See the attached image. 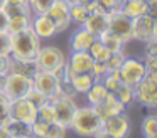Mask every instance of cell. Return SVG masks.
<instances>
[{"label": "cell", "instance_id": "obj_1", "mask_svg": "<svg viewBox=\"0 0 157 138\" xmlns=\"http://www.w3.org/2000/svg\"><path fill=\"white\" fill-rule=\"evenodd\" d=\"M101 128H103V120L98 116L95 108L90 106V104H85V106L76 108V113L73 116L68 130H71L75 135H78L81 138H91Z\"/></svg>", "mask_w": 157, "mask_h": 138}, {"label": "cell", "instance_id": "obj_2", "mask_svg": "<svg viewBox=\"0 0 157 138\" xmlns=\"http://www.w3.org/2000/svg\"><path fill=\"white\" fill-rule=\"evenodd\" d=\"M41 46H42V40L29 27V29L22 30V32L12 34L10 57L12 59H19V61H34Z\"/></svg>", "mask_w": 157, "mask_h": 138}, {"label": "cell", "instance_id": "obj_3", "mask_svg": "<svg viewBox=\"0 0 157 138\" xmlns=\"http://www.w3.org/2000/svg\"><path fill=\"white\" fill-rule=\"evenodd\" d=\"M68 57L66 54L63 52L61 47L58 46H44L42 44L41 49H39L37 56H36L34 62H36V67L41 71H56L58 67L64 66Z\"/></svg>", "mask_w": 157, "mask_h": 138}, {"label": "cell", "instance_id": "obj_4", "mask_svg": "<svg viewBox=\"0 0 157 138\" xmlns=\"http://www.w3.org/2000/svg\"><path fill=\"white\" fill-rule=\"evenodd\" d=\"M135 103L149 110H157V74L147 73L135 86Z\"/></svg>", "mask_w": 157, "mask_h": 138}, {"label": "cell", "instance_id": "obj_5", "mask_svg": "<svg viewBox=\"0 0 157 138\" xmlns=\"http://www.w3.org/2000/svg\"><path fill=\"white\" fill-rule=\"evenodd\" d=\"M32 88H34L32 76H25V74H19V73H9L5 76L4 94L10 101L19 99V98H25Z\"/></svg>", "mask_w": 157, "mask_h": 138}, {"label": "cell", "instance_id": "obj_6", "mask_svg": "<svg viewBox=\"0 0 157 138\" xmlns=\"http://www.w3.org/2000/svg\"><path fill=\"white\" fill-rule=\"evenodd\" d=\"M52 108H54V121L63 125L64 128H69L71 120L76 113V104L75 96H66V94H56L51 98Z\"/></svg>", "mask_w": 157, "mask_h": 138}, {"label": "cell", "instance_id": "obj_7", "mask_svg": "<svg viewBox=\"0 0 157 138\" xmlns=\"http://www.w3.org/2000/svg\"><path fill=\"white\" fill-rule=\"evenodd\" d=\"M118 73H120V79H122V83L135 88L137 84L145 77L147 69H145V64H144V59L125 56V59H123Z\"/></svg>", "mask_w": 157, "mask_h": 138}, {"label": "cell", "instance_id": "obj_8", "mask_svg": "<svg viewBox=\"0 0 157 138\" xmlns=\"http://www.w3.org/2000/svg\"><path fill=\"white\" fill-rule=\"evenodd\" d=\"M110 22H108V30L118 35L123 42H132V27H133V19L128 17L127 13L122 12V9L112 10L108 12Z\"/></svg>", "mask_w": 157, "mask_h": 138}, {"label": "cell", "instance_id": "obj_9", "mask_svg": "<svg viewBox=\"0 0 157 138\" xmlns=\"http://www.w3.org/2000/svg\"><path fill=\"white\" fill-rule=\"evenodd\" d=\"M31 29L34 30L36 35H37L42 42H44V40H51L52 37L58 35V25H56L54 19H52L48 12H44V13H32Z\"/></svg>", "mask_w": 157, "mask_h": 138}, {"label": "cell", "instance_id": "obj_10", "mask_svg": "<svg viewBox=\"0 0 157 138\" xmlns=\"http://www.w3.org/2000/svg\"><path fill=\"white\" fill-rule=\"evenodd\" d=\"M10 120L32 125L37 120V108L27 98L14 99V101H10Z\"/></svg>", "mask_w": 157, "mask_h": 138}, {"label": "cell", "instance_id": "obj_11", "mask_svg": "<svg viewBox=\"0 0 157 138\" xmlns=\"http://www.w3.org/2000/svg\"><path fill=\"white\" fill-rule=\"evenodd\" d=\"M32 81H34V88L37 91H41L42 94L51 99L52 96L59 93V88H61V83L58 81V77L54 76V73L51 71H41L37 69L32 76Z\"/></svg>", "mask_w": 157, "mask_h": 138}, {"label": "cell", "instance_id": "obj_12", "mask_svg": "<svg viewBox=\"0 0 157 138\" xmlns=\"http://www.w3.org/2000/svg\"><path fill=\"white\" fill-rule=\"evenodd\" d=\"M69 5H71V2H68V0H52L51 7L48 9V13L54 19L56 25H58V34L66 32L71 27Z\"/></svg>", "mask_w": 157, "mask_h": 138}, {"label": "cell", "instance_id": "obj_13", "mask_svg": "<svg viewBox=\"0 0 157 138\" xmlns=\"http://www.w3.org/2000/svg\"><path fill=\"white\" fill-rule=\"evenodd\" d=\"M103 128L108 131L110 135H113L115 138H128L130 135V120L125 113H120V114H113L110 116L108 120L103 121Z\"/></svg>", "mask_w": 157, "mask_h": 138}, {"label": "cell", "instance_id": "obj_14", "mask_svg": "<svg viewBox=\"0 0 157 138\" xmlns=\"http://www.w3.org/2000/svg\"><path fill=\"white\" fill-rule=\"evenodd\" d=\"M108 22H110V15L106 10H96V12L88 13L85 24L81 27H85L88 32H91L93 35L98 39L103 32L108 30Z\"/></svg>", "mask_w": 157, "mask_h": 138}, {"label": "cell", "instance_id": "obj_15", "mask_svg": "<svg viewBox=\"0 0 157 138\" xmlns=\"http://www.w3.org/2000/svg\"><path fill=\"white\" fill-rule=\"evenodd\" d=\"M154 22L155 20L150 15H142L133 19V27H132V39L135 42H147V40L152 39V32H154Z\"/></svg>", "mask_w": 157, "mask_h": 138}, {"label": "cell", "instance_id": "obj_16", "mask_svg": "<svg viewBox=\"0 0 157 138\" xmlns=\"http://www.w3.org/2000/svg\"><path fill=\"white\" fill-rule=\"evenodd\" d=\"M66 62H68V66L71 67V71L75 74H81L91 71L95 59L91 57V54L88 50H73Z\"/></svg>", "mask_w": 157, "mask_h": 138}, {"label": "cell", "instance_id": "obj_17", "mask_svg": "<svg viewBox=\"0 0 157 138\" xmlns=\"http://www.w3.org/2000/svg\"><path fill=\"white\" fill-rule=\"evenodd\" d=\"M96 40V37L91 32L85 29V27H75L69 37V49L73 50H88L91 44Z\"/></svg>", "mask_w": 157, "mask_h": 138}, {"label": "cell", "instance_id": "obj_18", "mask_svg": "<svg viewBox=\"0 0 157 138\" xmlns=\"http://www.w3.org/2000/svg\"><path fill=\"white\" fill-rule=\"evenodd\" d=\"M95 83H96V79L93 77V74H91V73L75 74V76L71 77V81H69V84H71L73 91H75L76 94H81V96H85L86 91H88Z\"/></svg>", "mask_w": 157, "mask_h": 138}, {"label": "cell", "instance_id": "obj_19", "mask_svg": "<svg viewBox=\"0 0 157 138\" xmlns=\"http://www.w3.org/2000/svg\"><path fill=\"white\" fill-rule=\"evenodd\" d=\"M106 96H108V89L103 86L101 81H96V83L86 91L85 99H86V104H90V106H98V104H101L103 101L106 99Z\"/></svg>", "mask_w": 157, "mask_h": 138}, {"label": "cell", "instance_id": "obj_20", "mask_svg": "<svg viewBox=\"0 0 157 138\" xmlns=\"http://www.w3.org/2000/svg\"><path fill=\"white\" fill-rule=\"evenodd\" d=\"M98 40L103 44V46L108 47V50H110L112 54H117V52H125V42H123V40L120 39L118 35H115L113 32H110V30L103 32L101 35L98 37Z\"/></svg>", "mask_w": 157, "mask_h": 138}, {"label": "cell", "instance_id": "obj_21", "mask_svg": "<svg viewBox=\"0 0 157 138\" xmlns=\"http://www.w3.org/2000/svg\"><path fill=\"white\" fill-rule=\"evenodd\" d=\"M120 9L128 17L137 19V17H142L147 13V0H128V2L122 3Z\"/></svg>", "mask_w": 157, "mask_h": 138}, {"label": "cell", "instance_id": "obj_22", "mask_svg": "<svg viewBox=\"0 0 157 138\" xmlns=\"http://www.w3.org/2000/svg\"><path fill=\"white\" fill-rule=\"evenodd\" d=\"M37 71L34 61H19V59H12L9 61V73H19V74H25V76H34V73Z\"/></svg>", "mask_w": 157, "mask_h": 138}, {"label": "cell", "instance_id": "obj_23", "mask_svg": "<svg viewBox=\"0 0 157 138\" xmlns=\"http://www.w3.org/2000/svg\"><path fill=\"white\" fill-rule=\"evenodd\" d=\"M88 13L90 12H88V9H86V5H83V3H79V2H73L71 5H69V20H71V25L81 27L83 24H85Z\"/></svg>", "mask_w": 157, "mask_h": 138}, {"label": "cell", "instance_id": "obj_24", "mask_svg": "<svg viewBox=\"0 0 157 138\" xmlns=\"http://www.w3.org/2000/svg\"><path fill=\"white\" fill-rule=\"evenodd\" d=\"M31 19H32V15H12V17H9L7 30L10 34L22 32V30L31 27Z\"/></svg>", "mask_w": 157, "mask_h": 138}, {"label": "cell", "instance_id": "obj_25", "mask_svg": "<svg viewBox=\"0 0 157 138\" xmlns=\"http://www.w3.org/2000/svg\"><path fill=\"white\" fill-rule=\"evenodd\" d=\"M140 133H142L144 138L155 136L157 135V114L155 113L147 114L142 120V123H140Z\"/></svg>", "mask_w": 157, "mask_h": 138}, {"label": "cell", "instance_id": "obj_26", "mask_svg": "<svg viewBox=\"0 0 157 138\" xmlns=\"http://www.w3.org/2000/svg\"><path fill=\"white\" fill-rule=\"evenodd\" d=\"M113 94H115V96L118 98V99L122 101L127 108H128L132 103H135V88L128 86V84H125V83L120 84L118 89H117Z\"/></svg>", "mask_w": 157, "mask_h": 138}, {"label": "cell", "instance_id": "obj_27", "mask_svg": "<svg viewBox=\"0 0 157 138\" xmlns=\"http://www.w3.org/2000/svg\"><path fill=\"white\" fill-rule=\"evenodd\" d=\"M88 52L91 54V57L95 61H98V62H106V61L112 57V52L108 50V47L103 46L101 42H100L98 39L95 40V42L91 44V47L88 49Z\"/></svg>", "mask_w": 157, "mask_h": 138}, {"label": "cell", "instance_id": "obj_28", "mask_svg": "<svg viewBox=\"0 0 157 138\" xmlns=\"http://www.w3.org/2000/svg\"><path fill=\"white\" fill-rule=\"evenodd\" d=\"M103 106L106 108V111H108L110 114H120V113H125V110H127V106L122 103V101L118 99V98L115 96L113 93H108V96H106V99L103 101Z\"/></svg>", "mask_w": 157, "mask_h": 138}, {"label": "cell", "instance_id": "obj_29", "mask_svg": "<svg viewBox=\"0 0 157 138\" xmlns=\"http://www.w3.org/2000/svg\"><path fill=\"white\" fill-rule=\"evenodd\" d=\"M5 126L10 130L12 136H32L31 131V125L22 123V121H15V120H9Z\"/></svg>", "mask_w": 157, "mask_h": 138}, {"label": "cell", "instance_id": "obj_30", "mask_svg": "<svg viewBox=\"0 0 157 138\" xmlns=\"http://www.w3.org/2000/svg\"><path fill=\"white\" fill-rule=\"evenodd\" d=\"M101 83H103V86L108 89V93H115V91L118 89V86L122 84V79H120L118 69H117V71H110V73L101 79Z\"/></svg>", "mask_w": 157, "mask_h": 138}, {"label": "cell", "instance_id": "obj_31", "mask_svg": "<svg viewBox=\"0 0 157 138\" xmlns=\"http://www.w3.org/2000/svg\"><path fill=\"white\" fill-rule=\"evenodd\" d=\"M37 120L46 121V123H54V108H52L51 99L37 108Z\"/></svg>", "mask_w": 157, "mask_h": 138}, {"label": "cell", "instance_id": "obj_32", "mask_svg": "<svg viewBox=\"0 0 157 138\" xmlns=\"http://www.w3.org/2000/svg\"><path fill=\"white\" fill-rule=\"evenodd\" d=\"M10 120V99L4 93H0V125H7Z\"/></svg>", "mask_w": 157, "mask_h": 138}, {"label": "cell", "instance_id": "obj_33", "mask_svg": "<svg viewBox=\"0 0 157 138\" xmlns=\"http://www.w3.org/2000/svg\"><path fill=\"white\" fill-rule=\"evenodd\" d=\"M12 47V34L9 30L0 32V56H10Z\"/></svg>", "mask_w": 157, "mask_h": 138}, {"label": "cell", "instance_id": "obj_34", "mask_svg": "<svg viewBox=\"0 0 157 138\" xmlns=\"http://www.w3.org/2000/svg\"><path fill=\"white\" fill-rule=\"evenodd\" d=\"M52 0H27V5L32 13H44L51 7Z\"/></svg>", "mask_w": 157, "mask_h": 138}, {"label": "cell", "instance_id": "obj_35", "mask_svg": "<svg viewBox=\"0 0 157 138\" xmlns=\"http://www.w3.org/2000/svg\"><path fill=\"white\" fill-rule=\"evenodd\" d=\"M49 125H51V123H46V121L36 120L34 123L31 125V131H32V136H34V138H44L46 135H48Z\"/></svg>", "mask_w": 157, "mask_h": 138}, {"label": "cell", "instance_id": "obj_36", "mask_svg": "<svg viewBox=\"0 0 157 138\" xmlns=\"http://www.w3.org/2000/svg\"><path fill=\"white\" fill-rule=\"evenodd\" d=\"M4 9H5V12H7L9 17H12V15H32L29 5H14V3H7Z\"/></svg>", "mask_w": 157, "mask_h": 138}, {"label": "cell", "instance_id": "obj_37", "mask_svg": "<svg viewBox=\"0 0 157 138\" xmlns=\"http://www.w3.org/2000/svg\"><path fill=\"white\" fill-rule=\"evenodd\" d=\"M25 98H27V99L31 101V103L34 104L36 108L42 106V104H44L46 101H49V98L46 96V94H42L41 91H37V89H36V88H32V89H31V91H29V93H27V96H25Z\"/></svg>", "mask_w": 157, "mask_h": 138}, {"label": "cell", "instance_id": "obj_38", "mask_svg": "<svg viewBox=\"0 0 157 138\" xmlns=\"http://www.w3.org/2000/svg\"><path fill=\"white\" fill-rule=\"evenodd\" d=\"M66 133H68V128H64L63 125L59 123H51L49 125V130H48V135L44 138H66Z\"/></svg>", "mask_w": 157, "mask_h": 138}, {"label": "cell", "instance_id": "obj_39", "mask_svg": "<svg viewBox=\"0 0 157 138\" xmlns=\"http://www.w3.org/2000/svg\"><path fill=\"white\" fill-rule=\"evenodd\" d=\"M90 73L93 74V77H95L96 81H101L103 77L108 74V67H106V62H98V61H95Z\"/></svg>", "mask_w": 157, "mask_h": 138}, {"label": "cell", "instance_id": "obj_40", "mask_svg": "<svg viewBox=\"0 0 157 138\" xmlns=\"http://www.w3.org/2000/svg\"><path fill=\"white\" fill-rule=\"evenodd\" d=\"M123 59H125V52L112 54V57H110V59L106 61V67H108V73H110V71H117V69H120V66H122Z\"/></svg>", "mask_w": 157, "mask_h": 138}, {"label": "cell", "instance_id": "obj_41", "mask_svg": "<svg viewBox=\"0 0 157 138\" xmlns=\"http://www.w3.org/2000/svg\"><path fill=\"white\" fill-rule=\"evenodd\" d=\"M142 59H144V64H145L147 73L157 74V54L155 56H150V57H142Z\"/></svg>", "mask_w": 157, "mask_h": 138}, {"label": "cell", "instance_id": "obj_42", "mask_svg": "<svg viewBox=\"0 0 157 138\" xmlns=\"http://www.w3.org/2000/svg\"><path fill=\"white\" fill-rule=\"evenodd\" d=\"M100 5L103 7V9L106 10V12H112V10H118L120 7H122V3H120V0H98Z\"/></svg>", "mask_w": 157, "mask_h": 138}, {"label": "cell", "instance_id": "obj_43", "mask_svg": "<svg viewBox=\"0 0 157 138\" xmlns=\"http://www.w3.org/2000/svg\"><path fill=\"white\" fill-rule=\"evenodd\" d=\"M9 61H10V56H0V76L9 74Z\"/></svg>", "mask_w": 157, "mask_h": 138}, {"label": "cell", "instance_id": "obj_44", "mask_svg": "<svg viewBox=\"0 0 157 138\" xmlns=\"http://www.w3.org/2000/svg\"><path fill=\"white\" fill-rule=\"evenodd\" d=\"M147 15L157 20V0H147Z\"/></svg>", "mask_w": 157, "mask_h": 138}, {"label": "cell", "instance_id": "obj_45", "mask_svg": "<svg viewBox=\"0 0 157 138\" xmlns=\"http://www.w3.org/2000/svg\"><path fill=\"white\" fill-rule=\"evenodd\" d=\"M7 25H9V15L5 12V9H0V32L7 30Z\"/></svg>", "mask_w": 157, "mask_h": 138}, {"label": "cell", "instance_id": "obj_46", "mask_svg": "<svg viewBox=\"0 0 157 138\" xmlns=\"http://www.w3.org/2000/svg\"><path fill=\"white\" fill-rule=\"evenodd\" d=\"M91 138H115V136H113V135H110L108 131L105 130V128H101V130H98Z\"/></svg>", "mask_w": 157, "mask_h": 138}, {"label": "cell", "instance_id": "obj_47", "mask_svg": "<svg viewBox=\"0 0 157 138\" xmlns=\"http://www.w3.org/2000/svg\"><path fill=\"white\" fill-rule=\"evenodd\" d=\"M0 138H14L10 133V130H9L5 125H0Z\"/></svg>", "mask_w": 157, "mask_h": 138}, {"label": "cell", "instance_id": "obj_48", "mask_svg": "<svg viewBox=\"0 0 157 138\" xmlns=\"http://www.w3.org/2000/svg\"><path fill=\"white\" fill-rule=\"evenodd\" d=\"M7 3H14V5H27V0H7Z\"/></svg>", "mask_w": 157, "mask_h": 138}, {"label": "cell", "instance_id": "obj_49", "mask_svg": "<svg viewBox=\"0 0 157 138\" xmlns=\"http://www.w3.org/2000/svg\"><path fill=\"white\" fill-rule=\"evenodd\" d=\"M152 39L157 40V20L154 22V32H152Z\"/></svg>", "mask_w": 157, "mask_h": 138}, {"label": "cell", "instance_id": "obj_50", "mask_svg": "<svg viewBox=\"0 0 157 138\" xmlns=\"http://www.w3.org/2000/svg\"><path fill=\"white\" fill-rule=\"evenodd\" d=\"M4 84H5V76H0V93H4Z\"/></svg>", "mask_w": 157, "mask_h": 138}, {"label": "cell", "instance_id": "obj_51", "mask_svg": "<svg viewBox=\"0 0 157 138\" xmlns=\"http://www.w3.org/2000/svg\"><path fill=\"white\" fill-rule=\"evenodd\" d=\"M5 5H7V0H0V9H4Z\"/></svg>", "mask_w": 157, "mask_h": 138}, {"label": "cell", "instance_id": "obj_52", "mask_svg": "<svg viewBox=\"0 0 157 138\" xmlns=\"http://www.w3.org/2000/svg\"><path fill=\"white\" fill-rule=\"evenodd\" d=\"M79 3H83V5H86V3H90V2H93V0H78Z\"/></svg>", "mask_w": 157, "mask_h": 138}, {"label": "cell", "instance_id": "obj_53", "mask_svg": "<svg viewBox=\"0 0 157 138\" xmlns=\"http://www.w3.org/2000/svg\"><path fill=\"white\" fill-rule=\"evenodd\" d=\"M14 138H34V136H14Z\"/></svg>", "mask_w": 157, "mask_h": 138}, {"label": "cell", "instance_id": "obj_54", "mask_svg": "<svg viewBox=\"0 0 157 138\" xmlns=\"http://www.w3.org/2000/svg\"><path fill=\"white\" fill-rule=\"evenodd\" d=\"M125 2H128V0H120V3H125Z\"/></svg>", "mask_w": 157, "mask_h": 138}, {"label": "cell", "instance_id": "obj_55", "mask_svg": "<svg viewBox=\"0 0 157 138\" xmlns=\"http://www.w3.org/2000/svg\"><path fill=\"white\" fill-rule=\"evenodd\" d=\"M68 2H71V3H73V2H78V0H68Z\"/></svg>", "mask_w": 157, "mask_h": 138}]
</instances>
